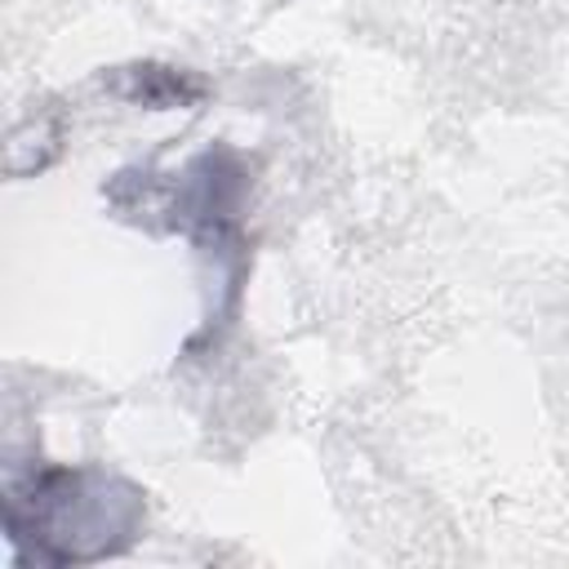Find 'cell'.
Listing matches in <instances>:
<instances>
[{
    "instance_id": "1",
    "label": "cell",
    "mask_w": 569,
    "mask_h": 569,
    "mask_svg": "<svg viewBox=\"0 0 569 569\" xmlns=\"http://www.w3.org/2000/svg\"><path fill=\"white\" fill-rule=\"evenodd\" d=\"M138 76V89H129V98H142V102H187V98H196L200 89L196 84H182V76H173V71H160V67H138L133 71Z\"/></svg>"
}]
</instances>
